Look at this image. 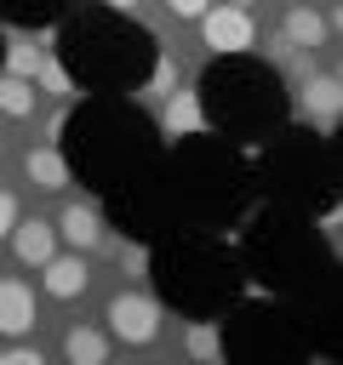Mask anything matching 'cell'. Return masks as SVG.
Returning a JSON list of instances; mask_svg holds the SVG:
<instances>
[{
	"mask_svg": "<svg viewBox=\"0 0 343 365\" xmlns=\"http://www.w3.org/2000/svg\"><path fill=\"white\" fill-rule=\"evenodd\" d=\"M103 331H109L120 348H154L160 331H166V314H160V302L143 297V291H114L109 308H103Z\"/></svg>",
	"mask_w": 343,
	"mask_h": 365,
	"instance_id": "6da1fadb",
	"label": "cell"
},
{
	"mask_svg": "<svg viewBox=\"0 0 343 365\" xmlns=\"http://www.w3.org/2000/svg\"><path fill=\"white\" fill-rule=\"evenodd\" d=\"M292 91H297L292 103H297V120H303V125H314V131H332V125H337L343 91H337V74H332V68H326V74H320V68H314V74H303Z\"/></svg>",
	"mask_w": 343,
	"mask_h": 365,
	"instance_id": "7a4b0ae2",
	"label": "cell"
},
{
	"mask_svg": "<svg viewBox=\"0 0 343 365\" xmlns=\"http://www.w3.org/2000/svg\"><path fill=\"white\" fill-rule=\"evenodd\" d=\"M51 228H57V240H63L69 251H97V245L109 240L103 211H97V200H86V194H69L63 211L51 217Z\"/></svg>",
	"mask_w": 343,
	"mask_h": 365,
	"instance_id": "3957f363",
	"label": "cell"
},
{
	"mask_svg": "<svg viewBox=\"0 0 343 365\" xmlns=\"http://www.w3.org/2000/svg\"><path fill=\"white\" fill-rule=\"evenodd\" d=\"M200 40H206V51H246L252 40H257V29H252V11H240V6H206L200 17Z\"/></svg>",
	"mask_w": 343,
	"mask_h": 365,
	"instance_id": "277c9868",
	"label": "cell"
},
{
	"mask_svg": "<svg viewBox=\"0 0 343 365\" xmlns=\"http://www.w3.org/2000/svg\"><path fill=\"white\" fill-rule=\"evenodd\" d=\"M40 285H46L51 302L86 297V291H91V262H86V251H51V257L40 262Z\"/></svg>",
	"mask_w": 343,
	"mask_h": 365,
	"instance_id": "5b68a950",
	"label": "cell"
},
{
	"mask_svg": "<svg viewBox=\"0 0 343 365\" xmlns=\"http://www.w3.org/2000/svg\"><path fill=\"white\" fill-rule=\"evenodd\" d=\"M34 319H40V308H34V285L23 279V274H0V336H34Z\"/></svg>",
	"mask_w": 343,
	"mask_h": 365,
	"instance_id": "8992f818",
	"label": "cell"
},
{
	"mask_svg": "<svg viewBox=\"0 0 343 365\" xmlns=\"http://www.w3.org/2000/svg\"><path fill=\"white\" fill-rule=\"evenodd\" d=\"M280 40H286V46H303V51H320V46L332 40V17H326L314 0H292V6L280 11Z\"/></svg>",
	"mask_w": 343,
	"mask_h": 365,
	"instance_id": "52a82bcc",
	"label": "cell"
},
{
	"mask_svg": "<svg viewBox=\"0 0 343 365\" xmlns=\"http://www.w3.org/2000/svg\"><path fill=\"white\" fill-rule=\"evenodd\" d=\"M6 245H11L17 268H40L57 251V228H51V217H17L11 234H6Z\"/></svg>",
	"mask_w": 343,
	"mask_h": 365,
	"instance_id": "ba28073f",
	"label": "cell"
},
{
	"mask_svg": "<svg viewBox=\"0 0 343 365\" xmlns=\"http://www.w3.org/2000/svg\"><path fill=\"white\" fill-rule=\"evenodd\" d=\"M57 354H63L69 365H103V359L114 354V336H109L103 325H91V319H74V325L63 331Z\"/></svg>",
	"mask_w": 343,
	"mask_h": 365,
	"instance_id": "9c48e42d",
	"label": "cell"
},
{
	"mask_svg": "<svg viewBox=\"0 0 343 365\" xmlns=\"http://www.w3.org/2000/svg\"><path fill=\"white\" fill-rule=\"evenodd\" d=\"M23 177L34 182V188H46V194H63L74 177H69V160L51 148V143H40V148H29L23 154Z\"/></svg>",
	"mask_w": 343,
	"mask_h": 365,
	"instance_id": "30bf717a",
	"label": "cell"
},
{
	"mask_svg": "<svg viewBox=\"0 0 343 365\" xmlns=\"http://www.w3.org/2000/svg\"><path fill=\"white\" fill-rule=\"evenodd\" d=\"M34 114H40V91H34V80H23V74H0V120H11V125H34Z\"/></svg>",
	"mask_w": 343,
	"mask_h": 365,
	"instance_id": "8fae6325",
	"label": "cell"
},
{
	"mask_svg": "<svg viewBox=\"0 0 343 365\" xmlns=\"http://www.w3.org/2000/svg\"><path fill=\"white\" fill-rule=\"evenodd\" d=\"M160 131H166V137H194V131H206L200 97H194V91H166V108H160Z\"/></svg>",
	"mask_w": 343,
	"mask_h": 365,
	"instance_id": "7c38bea8",
	"label": "cell"
},
{
	"mask_svg": "<svg viewBox=\"0 0 343 365\" xmlns=\"http://www.w3.org/2000/svg\"><path fill=\"white\" fill-rule=\"evenodd\" d=\"M183 354H189V359H223V336H217V325L189 319V325H183Z\"/></svg>",
	"mask_w": 343,
	"mask_h": 365,
	"instance_id": "4fadbf2b",
	"label": "cell"
},
{
	"mask_svg": "<svg viewBox=\"0 0 343 365\" xmlns=\"http://www.w3.org/2000/svg\"><path fill=\"white\" fill-rule=\"evenodd\" d=\"M6 40H11V51H6V74H23V80H34L40 40H29V34H6Z\"/></svg>",
	"mask_w": 343,
	"mask_h": 365,
	"instance_id": "5bb4252c",
	"label": "cell"
},
{
	"mask_svg": "<svg viewBox=\"0 0 343 365\" xmlns=\"http://www.w3.org/2000/svg\"><path fill=\"white\" fill-rule=\"evenodd\" d=\"M34 91H51V97H74V80L63 74V63H57V57H46V51H40V63H34Z\"/></svg>",
	"mask_w": 343,
	"mask_h": 365,
	"instance_id": "9a60e30c",
	"label": "cell"
},
{
	"mask_svg": "<svg viewBox=\"0 0 343 365\" xmlns=\"http://www.w3.org/2000/svg\"><path fill=\"white\" fill-rule=\"evenodd\" d=\"M172 86H177V63H172V57H160V68H154V80L143 86V97H166Z\"/></svg>",
	"mask_w": 343,
	"mask_h": 365,
	"instance_id": "2e32d148",
	"label": "cell"
},
{
	"mask_svg": "<svg viewBox=\"0 0 343 365\" xmlns=\"http://www.w3.org/2000/svg\"><path fill=\"white\" fill-rule=\"evenodd\" d=\"M17 217H23V211H17V194H11V188H0V240L11 234V222H17Z\"/></svg>",
	"mask_w": 343,
	"mask_h": 365,
	"instance_id": "e0dca14e",
	"label": "cell"
},
{
	"mask_svg": "<svg viewBox=\"0 0 343 365\" xmlns=\"http://www.w3.org/2000/svg\"><path fill=\"white\" fill-rule=\"evenodd\" d=\"M206 6H212V0H166V11H172V17H183V23H194Z\"/></svg>",
	"mask_w": 343,
	"mask_h": 365,
	"instance_id": "ac0fdd59",
	"label": "cell"
},
{
	"mask_svg": "<svg viewBox=\"0 0 343 365\" xmlns=\"http://www.w3.org/2000/svg\"><path fill=\"white\" fill-rule=\"evenodd\" d=\"M0 365H40V348H6Z\"/></svg>",
	"mask_w": 343,
	"mask_h": 365,
	"instance_id": "d6986e66",
	"label": "cell"
},
{
	"mask_svg": "<svg viewBox=\"0 0 343 365\" xmlns=\"http://www.w3.org/2000/svg\"><path fill=\"white\" fill-rule=\"evenodd\" d=\"M103 6H114V11H137L143 0H103Z\"/></svg>",
	"mask_w": 343,
	"mask_h": 365,
	"instance_id": "ffe728a7",
	"label": "cell"
},
{
	"mask_svg": "<svg viewBox=\"0 0 343 365\" xmlns=\"http://www.w3.org/2000/svg\"><path fill=\"white\" fill-rule=\"evenodd\" d=\"M223 6H240V11H252V6H263V0H223Z\"/></svg>",
	"mask_w": 343,
	"mask_h": 365,
	"instance_id": "44dd1931",
	"label": "cell"
},
{
	"mask_svg": "<svg viewBox=\"0 0 343 365\" xmlns=\"http://www.w3.org/2000/svg\"><path fill=\"white\" fill-rule=\"evenodd\" d=\"M326 6H337V0H326Z\"/></svg>",
	"mask_w": 343,
	"mask_h": 365,
	"instance_id": "7402d4cb",
	"label": "cell"
}]
</instances>
